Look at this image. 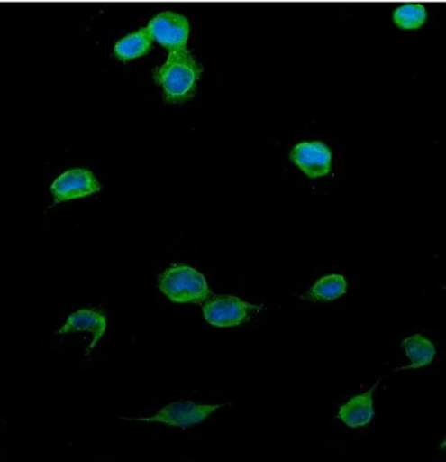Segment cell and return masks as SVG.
<instances>
[{
	"mask_svg": "<svg viewBox=\"0 0 446 462\" xmlns=\"http://www.w3.org/2000/svg\"><path fill=\"white\" fill-rule=\"evenodd\" d=\"M202 67L187 49L170 51L164 66L155 72L156 82L164 88L166 100L183 103L196 92Z\"/></svg>",
	"mask_w": 446,
	"mask_h": 462,
	"instance_id": "6da1fadb",
	"label": "cell"
},
{
	"mask_svg": "<svg viewBox=\"0 0 446 462\" xmlns=\"http://www.w3.org/2000/svg\"><path fill=\"white\" fill-rule=\"evenodd\" d=\"M159 288L174 303H201L212 297L205 276L192 267L180 264L159 275Z\"/></svg>",
	"mask_w": 446,
	"mask_h": 462,
	"instance_id": "7a4b0ae2",
	"label": "cell"
},
{
	"mask_svg": "<svg viewBox=\"0 0 446 462\" xmlns=\"http://www.w3.org/2000/svg\"><path fill=\"white\" fill-rule=\"evenodd\" d=\"M255 310H259V308L232 295L209 297L203 307L205 321L216 328H233L241 325Z\"/></svg>",
	"mask_w": 446,
	"mask_h": 462,
	"instance_id": "3957f363",
	"label": "cell"
},
{
	"mask_svg": "<svg viewBox=\"0 0 446 462\" xmlns=\"http://www.w3.org/2000/svg\"><path fill=\"white\" fill-rule=\"evenodd\" d=\"M223 405H201L193 402H172L166 406L161 411L157 412L155 417L147 419L122 418L124 420L141 421V423H162L170 427L187 428L194 424L202 423L203 420L211 417L212 412Z\"/></svg>",
	"mask_w": 446,
	"mask_h": 462,
	"instance_id": "277c9868",
	"label": "cell"
},
{
	"mask_svg": "<svg viewBox=\"0 0 446 462\" xmlns=\"http://www.w3.org/2000/svg\"><path fill=\"white\" fill-rule=\"evenodd\" d=\"M147 29L150 30L152 39L168 51L186 49L190 27L189 21L184 15L164 12L153 18Z\"/></svg>",
	"mask_w": 446,
	"mask_h": 462,
	"instance_id": "5b68a950",
	"label": "cell"
},
{
	"mask_svg": "<svg viewBox=\"0 0 446 462\" xmlns=\"http://www.w3.org/2000/svg\"><path fill=\"white\" fill-rule=\"evenodd\" d=\"M95 175L86 169H72L54 180L50 188L55 202H66L100 192Z\"/></svg>",
	"mask_w": 446,
	"mask_h": 462,
	"instance_id": "8992f818",
	"label": "cell"
},
{
	"mask_svg": "<svg viewBox=\"0 0 446 462\" xmlns=\"http://www.w3.org/2000/svg\"><path fill=\"white\" fill-rule=\"evenodd\" d=\"M291 160L310 178L325 177L331 171L332 152L322 142L298 143Z\"/></svg>",
	"mask_w": 446,
	"mask_h": 462,
	"instance_id": "52a82bcc",
	"label": "cell"
},
{
	"mask_svg": "<svg viewBox=\"0 0 446 462\" xmlns=\"http://www.w3.org/2000/svg\"><path fill=\"white\" fill-rule=\"evenodd\" d=\"M106 317L103 314L95 312V310H81L73 313L67 322L64 323L63 328L58 331L59 335L73 334V332H89L92 335V343L89 345L87 354L89 351L96 346L97 341L103 337L105 331H106Z\"/></svg>",
	"mask_w": 446,
	"mask_h": 462,
	"instance_id": "ba28073f",
	"label": "cell"
},
{
	"mask_svg": "<svg viewBox=\"0 0 446 462\" xmlns=\"http://www.w3.org/2000/svg\"><path fill=\"white\" fill-rule=\"evenodd\" d=\"M380 381L374 384L366 393L353 397L346 405L341 406L338 418L350 428H362L370 423L374 417V403H372V393Z\"/></svg>",
	"mask_w": 446,
	"mask_h": 462,
	"instance_id": "9c48e42d",
	"label": "cell"
},
{
	"mask_svg": "<svg viewBox=\"0 0 446 462\" xmlns=\"http://www.w3.org/2000/svg\"><path fill=\"white\" fill-rule=\"evenodd\" d=\"M402 347L405 356L411 360L408 369L423 368L432 365L435 359L436 349L432 341L427 340L423 335H414L402 341Z\"/></svg>",
	"mask_w": 446,
	"mask_h": 462,
	"instance_id": "30bf717a",
	"label": "cell"
},
{
	"mask_svg": "<svg viewBox=\"0 0 446 462\" xmlns=\"http://www.w3.org/2000/svg\"><path fill=\"white\" fill-rule=\"evenodd\" d=\"M152 40L150 30L146 27V29L140 30L138 32L132 33L127 38L120 40L118 44L115 45L114 52L120 60H135V58L143 57L150 51Z\"/></svg>",
	"mask_w": 446,
	"mask_h": 462,
	"instance_id": "8fae6325",
	"label": "cell"
},
{
	"mask_svg": "<svg viewBox=\"0 0 446 462\" xmlns=\"http://www.w3.org/2000/svg\"><path fill=\"white\" fill-rule=\"evenodd\" d=\"M347 291V282L342 275H329L318 280L309 291L315 300L332 301L342 297Z\"/></svg>",
	"mask_w": 446,
	"mask_h": 462,
	"instance_id": "7c38bea8",
	"label": "cell"
},
{
	"mask_svg": "<svg viewBox=\"0 0 446 462\" xmlns=\"http://www.w3.org/2000/svg\"><path fill=\"white\" fill-rule=\"evenodd\" d=\"M427 18L426 8L416 3H407L396 9L393 14V20L399 29L416 30L420 29Z\"/></svg>",
	"mask_w": 446,
	"mask_h": 462,
	"instance_id": "4fadbf2b",
	"label": "cell"
}]
</instances>
